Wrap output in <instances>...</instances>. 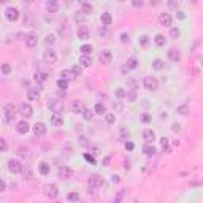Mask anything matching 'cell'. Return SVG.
<instances>
[{
    "label": "cell",
    "mask_w": 203,
    "mask_h": 203,
    "mask_svg": "<svg viewBox=\"0 0 203 203\" xmlns=\"http://www.w3.org/2000/svg\"><path fill=\"white\" fill-rule=\"evenodd\" d=\"M121 41H128V33H121Z\"/></svg>",
    "instance_id": "6f0895ef"
},
{
    "label": "cell",
    "mask_w": 203,
    "mask_h": 203,
    "mask_svg": "<svg viewBox=\"0 0 203 203\" xmlns=\"http://www.w3.org/2000/svg\"><path fill=\"white\" fill-rule=\"evenodd\" d=\"M143 86H144L146 90H155L159 87V82H157V79H155L154 76H144Z\"/></svg>",
    "instance_id": "3957f363"
},
{
    "label": "cell",
    "mask_w": 203,
    "mask_h": 203,
    "mask_svg": "<svg viewBox=\"0 0 203 203\" xmlns=\"http://www.w3.org/2000/svg\"><path fill=\"white\" fill-rule=\"evenodd\" d=\"M38 170H40V173H41V174H48L51 168H49V165L46 163V162H41V163L38 165Z\"/></svg>",
    "instance_id": "1f68e13d"
},
{
    "label": "cell",
    "mask_w": 203,
    "mask_h": 203,
    "mask_svg": "<svg viewBox=\"0 0 203 203\" xmlns=\"http://www.w3.org/2000/svg\"><path fill=\"white\" fill-rule=\"evenodd\" d=\"M132 3H133V6H143L141 0H132Z\"/></svg>",
    "instance_id": "9f6ffc18"
},
{
    "label": "cell",
    "mask_w": 203,
    "mask_h": 203,
    "mask_svg": "<svg viewBox=\"0 0 203 203\" xmlns=\"http://www.w3.org/2000/svg\"><path fill=\"white\" fill-rule=\"evenodd\" d=\"M141 122H144V124L151 122V114H147V113H143V114H141Z\"/></svg>",
    "instance_id": "bcb514c9"
},
{
    "label": "cell",
    "mask_w": 203,
    "mask_h": 203,
    "mask_svg": "<svg viewBox=\"0 0 203 203\" xmlns=\"http://www.w3.org/2000/svg\"><path fill=\"white\" fill-rule=\"evenodd\" d=\"M116 97L117 98H124V97H127V92L122 87H119V89H116Z\"/></svg>",
    "instance_id": "f6af8a7d"
},
{
    "label": "cell",
    "mask_w": 203,
    "mask_h": 203,
    "mask_svg": "<svg viewBox=\"0 0 203 203\" xmlns=\"http://www.w3.org/2000/svg\"><path fill=\"white\" fill-rule=\"evenodd\" d=\"M86 19H87V14L82 13V11H78V13L75 14V21H76V22H84Z\"/></svg>",
    "instance_id": "e575fe53"
},
{
    "label": "cell",
    "mask_w": 203,
    "mask_h": 203,
    "mask_svg": "<svg viewBox=\"0 0 203 203\" xmlns=\"http://www.w3.org/2000/svg\"><path fill=\"white\" fill-rule=\"evenodd\" d=\"M44 41H46V44H54V43H56V36H54L52 33H49V35H46Z\"/></svg>",
    "instance_id": "7bdbcfd3"
},
{
    "label": "cell",
    "mask_w": 203,
    "mask_h": 203,
    "mask_svg": "<svg viewBox=\"0 0 203 203\" xmlns=\"http://www.w3.org/2000/svg\"><path fill=\"white\" fill-rule=\"evenodd\" d=\"M176 17H179V19H184V17H186V14H184V11H176Z\"/></svg>",
    "instance_id": "91938a15"
},
{
    "label": "cell",
    "mask_w": 203,
    "mask_h": 203,
    "mask_svg": "<svg viewBox=\"0 0 203 203\" xmlns=\"http://www.w3.org/2000/svg\"><path fill=\"white\" fill-rule=\"evenodd\" d=\"M33 133H35V136H43V135H46V125L43 122H36L33 125Z\"/></svg>",
    "instance_id": "9a60e30c"
},
{
    "label": "cell",
    "mask_w": 203,
    "mask_h": 203,
    "mask_svg": "<svg viewBox=\"0 0 203 203\" xmlns=\"http://www.w3.org/2000/svg\"><path fill=\"white\" fill-rule=\"evenodd\" d=\"M81 11L86 13V14H89L92 11V3H89V2H81Z\"/></svg>",
    "instance_id": "f546056e"
},
{
    "label": "cell",
    "mask_w": 203,
    "mask_h": 203,
    "mask_svg": "<svg viewBox=\"0 0 203 203\" xmlns=\"http://www.w3.org/2000/svg\"><path fill=\"white\" fill-rule=\"evenodd\" d=\"M92 116H94V114H92V111H90V109H89V108H84V111H82V117H84L86 121H90V119H92Z\"/></svg>",
    "instance_id": "60d3db41"
},
{
    "label": "cell",
    "mask_w": 203,
    "mask_h": 203,
    "mask_svg": "<svg viewBox=\"0 0 203 203\" xmlns=\"http://www.w3.org/2000/svg\"><path fill=\"white\" fill-rule=\"evenodd\" d=\"M51 124H52L54 127H60V125L63 124L62 116H60V114H51Z\"/></svg>",
    "instance_id": "603a6c76"
},
{
    "label": "cell",
    "mask_w": 203,
    "mask_h": 203,
    "mask_svg": "<svg viewBox=\"0 0 203 203\" xmlns=\"http://www.w3.org/2000/svg\"><path fill=\"white\" fill-rule=\"evenodd\" d=\"M19 155L21 157H27V155H29V151L24 149V147H19Z\"/></svg>",
    "instance_id": "f5cc1de1"
},
{
    "label": "cell",
    "mask_w": 203,
    "mask_h": 203,
    "mask_svg": "<svg viewBox=\"0 0 203 203\" xmlns=\"http://www.w3.org/2000/svg\"><path fill=\"white\" fill-rule=\"evenodd\" d=\"M11 71V65H10V63H2V73H3V75H8V73H10Z\"/></svg>",
    "instance_id": "ee69618b"
},
{
    "label": "cell",
    "mask_w": 203,
    "mask_h": 203,
    "mask_svg": "<svg viewBox=\"0 0 203 203\" xmlns=\"http://www.w3.org/2000/svg\"><path fill=\"white\" fill-rule=\"evenodd\" d=\"M79 51L84 54V56H90V52H92V46H90V44H82L81 48H79Z\"/></svg>",
    "instance_id": "d590c367"
},
{
    "label": "cell",
    "mask_w": 203,
    "mask_h": 203,
    "mask_svg": "<svg viewBox=\"0 0 203 203\" xmlns=\"http://www.w3.org/2000/svg\"><path fill=\"white\" fill-rule=\"evenodd\" d=\"M176 113H178V114H182V116H187V114H189V106H187V103L179 105V106L176 108Z\"/></svg>",
    "instance_id": "f1b7e54d"
},
{
    "label": "cell",
    "mask_w": 203,
    "mask_h": 203,
    "mask_svg": "<svg viewBox=\"0 0 203 203\" xmlns=\"http://www.w3.org/2000/svg\"><path fill=\"white\" fill-rule=\"evenodd\" d=\"M16 116V108L13 103H5L3 105V122L5 124H10L13 122V119Z\"/></svg>",
    "instance_id": "6da1fadb"
},
{
    "label": "cell",
    "mask_w": 203,
    "mask_h": 203,
    "mask_svg": "<svg viewBox=\"0 0 203 203\" xmlns=\"http://www.w3.org/2000/svg\"><path fill=\"white\" fill-rule=\"evenodd\" d=\"M138 67V60H136V57H130L127 60V68L128 70H133V68H136Z\"/></svg>",
    "instance_id": "4dcf8cb0"
},
{
    "label": "cell",
    "mask_w": 203,
    "mask_h": 203,
    "mask_svg": "<svg viewBox=\"0 0 203 203\" xmlns=\"http://www.w3.org/2000/svg\"><path fill=\"white\" fill-rule=\"evenodd\" d=\"M5 17L8 21H16L17 17H19V10L14 8V6H8L5 10Z\"/></svg>",
    "instance_id": "ba28073f"
},
{
    "label": "cell",
    "mask_w": 203,
    "mask_h": 203,
    "mask_svg": "<svg viewBox=\"0 0 203 203\" xmlns=\"http://www.w3.org/2000/svg\"><path fill=\"white\" fill-rule=\"evenodd\" d=\"M46 10H48L49 13H57L59 3L56 2V0H48V2H46Z\"/></svg>",
    "instance_id": "44dd1931"
},
{
    "label": "cell",
    "mask_w": 203,
    "mask_h": 203,
    "mask_svg": "<svg viewBox=\"0 0 203 203\" xmlns=\"http://www.w3.org/2000/svg\"><path fill=\"white\" fill-rule=\"evenodd\" d=\"M48 108L51 109L54 114H60L63 111V102L59 100V98H51L49 103H48Z\"/></svg>",
    "instance_id": "7a4b0ae2"
},
{
    "label": "cell",
    "mask_w": 203,
    "mask_h": 203,
    "mask_svg": "<svg viewBox=\"0 0 203 203\" xmlns=\"http://www.w3.org/2000/svg\"><path fill=\"white\" fill-rule=\"evenodd\" d=\"M159 22H160V25H163V27H171L173 17H171L170 13H160V14H159Z\"/></svg>",
    "instance_id": "7c38bea8"
},
{
    "label": "cell",
    "mask_w": 203,
    "mask_h": 203,
    "mask_svg": "<svg viewBox=\"0 0 203 203\" xmlns=\"http://www.w3.org/2000/svg\"><path fill=\"white\" fill-rule=\"evenodd\" d=\"M79 143L86 146V144H87V141H86V136H79Z\"/></svg>",
    "instance_id": "94428289"
},
{
    "label": "cell",
    "mask_w": 203,
    "mask_h": 203,
    "mask_svg": "<svg viewBox=\"0 0 203 203\" xmlns=\"http://www.w3.org/2000/svg\"><path fill=\"white\" fill-rule=\"evenodd\" d=\"M105 121H106L108 124H114V121H116L114 113H106V114H105Z\"/></svg>",
    "instance_id": "f35d334b"
},
{
    "label": "cell",
    "mask_w": 203,
    "mask_h": 203,
    "mask_svg": "<svg viewBox=\"0 0 203 203\" xmlns=\"http://www.w3.org/2000/svg\"><path fill=\"white\" fill-rule=\"evenodd\" d=\"M154 43L157 44V46H163L165 44V36L162 33H157V35L154 36Z\"/></svg>",
    "instance_id": "d6a6232c"
},
{
    "label": "cell",
    "mask_w": 203,
    "mask_h": 203,
    "mask_svg": "<svg viewBox=\"0 0 203 203\" xmlns=\"http://www.w3.org/2000/svg\"><path fill=\"white\" fill-rule=\"evenodd\" d=\"M79 63H81V67H90V65H92V59H90V56H84V54H81Z\"/></svg>",
    "instance_id": "484cf974"
},
{
    "label": "cell",
    "mask_w": 203,
    "mask_h": 203,
    "mask_svg": "<svg viewBox=\"0 0 203 203\" xmlns=\"http://www.w3.org/2000/svg\"><path fill=\"white\" fill-rule=\"evenodd\" d=\"M57 87L59 89H63V90H65V89H68V81H65V79H59L57 81Z\"/></svg>",
    "instance_id": "ab89813d"
},
{
    "label": "cell",
    "mask_w": 203,
    "mask_h": 203,
    "mask_svg": "<svg viewBox=\"0 0 203 203\" xmlns=\"http://www.w3.org/2000/svg\"><path fill=\"white\" fill-rule=\"evenodd\" d=\"M0 147H2V152H5V151H6L8 144H6V140H5V138H0Z\"/></svg>",
    "instance_id": "681fc988"
},
{
    "label": "cell",
    "mask_w": 203,
    "mask_h": 203,
    "mask_svg": "<svg viewBox=\"0 0 203 203\" xmlns=\"http://www.w3.org/2000/svg\"><path fill=\"white\" fill-rule=\"evenodd\" d=\"M113 181L114 182H119V176H113Z\"/></svg>",
    "instance_id": "e7e4bbea"
},
{
    "label": "cell",
    "mask_w": 203,
    "mask_h": 203,
    "mask_svg": "<svg viewBox=\"0 0 203 203\" xmlns=\"http://www.w3.org/2000/svg\"><path fill=\"white\" fill-rule=\"evenodd\" d=\"M152 67H154L155 70H162V68H163V62H162L160 59H155V60L152 62Z\"/></svg>",
    "instance_id": "b9f144b4"
},
{
    "label": "cell",
    "mask_w": 203,
    "mask_h": 203,
    "mask_svg": "<svg viewBox=\"0 0 203 203\" xmlns=\"http://www.w3.org/2000/svg\"><path fill=\"white\" fill-rule=\"evenodd\" d=\"M168 59H170V60H173V62H178V60L181 59V52H179L176 48L168 49Z\"/></svg>",
    "instance_id": "ffe728a7"
},
{
    "label": "cell",
    "mask_w": 203,
    "mask_h": 203,
    "mask_svg": "<svg viewBox=\"0 0 203 203\" xmlns=\"http://www.w3.org/2000/svg\"><path fill=\"white\" fill-rule=\"evenodd\" d=\"M57 173H59V178H62V179H70V178L73 176V170H71L70 167H65V165H63V167H60Z\"/></svg>",
    "instance_id": "4fadbf2b"
},
{
    "label": "cell",
    "mask_w": 203,
    "mask_h": 203,
    "mask_svg": "<svg viewBox=\"0 0 203 203\" xmlns=\"http://www.w3.org/2000/svg\"><path fill=\"white\" fill-rule=\"evenodd\" d=\"M71 70H73V73H75L76 76H81V73H82V67H79V65H75V67H73Z\"/></svg>",
    "instance_id": "7dc6e473"
},
{
    "label": "cell",
    "mask_w": 203,
    "mask_h": 203,
    "mask_svg": "<svg viewBox=\"0 0 203 203\" xmlns=\"http://www.w3.org/2000/svg\"><path fill=\"white\" fill-rule=\"evenodd\" d=\"M43 192H44V195L48 198H56L57 193H59V189H57L56 184H46V186L43 187Z\"/></svg>",
    "instance_id": "277c9868"
},
{
    "label": "cell",
    "mask_w": 203,
    "mask_h": 203,
    "mask_svg": "<svg viewBox=\"0 0 203 203\" xmlns=\"http://www.w3.org/2000/svg\"><path fill=\"white\" fill-rule=\"evenodd\" d=\"M171 130H173V132H181V124L174 122V124L171 125Z\"/></svg>",
    "instance_id": "816d5d0a"
},
{
    "label": "cell",
    "mask_w": 203,
    "mask_h": 203,
    "mask_svg": "<svg viewBox=\"0 0 203 203\" xmlns=\"http://www.w3.org/2000/svg\"><path fill=\"white\" fill-rule=\"evenodd\" d=\"M94 111L97 113V114H106V106H105V103H102V102H97L95 103V106H94Z\"/></svg>",
    "instance_id": "d4e9b609"
},
{
    "label": "cell",
    "mask_w": 203,
    "mask_h": 203,
    "mask_svg": "<svg viewBox=\"0 0 203 203\" xmlns=\"http://www.w3.org/2000/svg\"><path fill=\"white\" fill-rule=\"evenodd\" d=\"M100 21H102V24H103L105 27L106 25H109L113 22V16H111V13H108V11H103L100 14Z\"/></svg>",
    "instance_id": "ac0fdd59"
},
{
    "label": "cell",
    "mask_w": 203,
    "mask_h": 203,
    "mask_svg": "<svg viewBox=\"0 0 203 203\" xmlns=\"http://www.w3.org/2000/svg\"><path fill=\"white\" fill-rule=\"evenodd\" d=\"M143 152H144L146 155H154V154H155V147H154L152 144H149V143H146V144L143 146Z\"/></svg>",
    "instance_id": "4316f807"
},
{
    "label": "cell",
    "mask_w": 203,
    "mask_h": 203,
    "mask_svg": "<svg viewBox=\"0 0 203 203\" xmlns=\"http://www.w3.org/2000/svg\"><path fill=\"white\" fill-rule=\"evenodd\" d=\"M84 159H86V160H89L90 163H95V159H94V157H92V155H90V154H87V152L84 154Z\"/></svg>",
    "instance_id": "11a10c76"
},
{
    "label": "cell",
    "mask_w": 203,
    "mask_h": 203,
    "mask_svg": "<svg viewBox=\"0 0 203 203\" xmlns=\"http://www.w3.org/2000/svg\"><path fill=\"white\" fill-rule=\"evenodd\" d=\"M24 41H25V44L29 46V48H33V46L38 43V36H36L35 32H27L25 36H24Z\"/></svg>",
    "instance_id": "52a82bcc"
},
{
    "label": "cell",
    "mask_w": 203,
    "mask_h": 203,
    "mask_svg": "<svg viewBox=\"0 0 203 203\" xmlns=\"http://www.w3.org/2000/svg\"><path fill=\"white\" fill-rule=\"evenodd\" d=\"M133 147H135V144H133L132 141H127V143H125V149H127V151H133Z\"/></svg>",
    "instance_id": "db71d44e"
},
{
    "label": "cell",
    "mask_w": 203,
    "mask_h": 203,
    "mask_svg": "<svg viewBox=\"0 0 203 203\" xmlns=\"http://www.w3.org/2000/svg\"><path fill=\"white\" fill-rule=\"evenodd\" d=\"M98 60H100V63H103V65L111 63V60H113V52L109 51V49H103V51L98 54Z\"/></svg>",
    "instance_id": "5b68a950"
},
{
    "label": "cell",
    "mask_w": 203,
    "mask_h": 203,
    "mask_svg": "<svg viewBox=\"0 0 203 203\" xmlns=\"http://www.w3.org/2000/svg\"><path fill=\"white\" fill-rule=\"evenodd\" d=\"M71 111L76 113V114H79V113L84 111V105H82V102H79V100L73 102V103H71Z\"/></svg>",
    "instance_id": "d6986e66"
},
{
    "label": "cell",
    "mask_w": 203,
    "mask_h": 203,
    "mask_svg": "<svg viewBox=\"0 0 203 203\" xmlns=\"http://www.w3.org/2000/svg\"><path fill=\"white\" fill-rule=\"evenodd\" d=\"M43 60H44L46 63H56V60H57V54H56V51H52V49H46V51L43 52Z\"/></svg>",
    "instance_id": "9c48e42d"
},
{
    "label": "cell",
    "mask_w": 203,
    "mask_h": 203,
    "mask_svg": "<svg viewBox=\"0 0 203 203\" xmlns=\"http://www.w3.org/2000/svg\"><path fill=\"white\" fill-rule=\"evenodd\" d=\"M27 98H29V102H36L40 98V92L38 89H29L27 90Z\"/></svg>",
    "instance_id": "7402d4cb"
},
{
    "label": "cell",
    "mask_w": 203,
    "mask_h": 203,
    "mask_svg": "<svg viewBox=\"0 0 203 203\" xmlns=\"http://www.w3.org/2000/svg\"><path fill=\"white\" fill-rule=\"evenodd\" d=\"M67 198H68L70 201H73V203H76V201L79 200V193H78V192H70L68 195H67Z\"/></svg>",
    "instance_id": "74e56055"
},
{
    "label": "cell",
    "mask_w": 203,
    "mask_h": 203,
    "mask_svg": "<svg viewBox=\"0 0 203 203\" xmlns=\"http://www.w3.org/2000/svg\"><path fill=\"white\" fill-rule=\"evenodd\" d=\"M87 184H89L90 189H98V187H102V184H103V179H102L98 174H92L87 181Z\"/></svg>",
    "instance_id": "30bf717a"
},
{
    "label": "cell",
    "mask_w": 203,
    "mask_h": 203,
    "mask_svg": "<svg viewBox=\"0 0 203 203\" xmlns=\"http://www.w3.org/2000/svg\"><path fill=\"white\" fill-rule=\"evenodd\" d=\"M19 114L21 116H24V117H32L33 116V109H32V106L29 105V103H21L19 105Z\"/></svg>",
    "instance_id": "8fae6325"
},
{
    "label": "cell",
    "mask_w": 203,
    "mask_h": 203,
    "mask_svg": "<svg viewBox=\"0 0 203 203\" xmlns=\"http://www.w3.org/2000/svg\"><path fill=\"white\" fill-rule=\"evenodd\" d=\"M160 144H162V147H163V149H167L168 151V138H160Z\"/></svg>",
    "instance_id": "c3c4849f"
},
{
    "label": "cell",
    "mask_w": 203,
    "mask_h": 203,
    "mask_svg": "<svg viewBox=\"0 0 203 203\" xmlns=\"http://www.w3.org/2000/svg\"><path fill=\"white\" fill-rule=\"evenodd\" d=\"M76 33H78V38H81V40H87V38H89V27L84 25V24H81L78 29H76Z\"/></svg>",
    "instance_id": "5bb4252c"
},
{
    "label": "cell",
    "mask_w": 203,
    "mask_h": 203,
    "mask_svg": "<svg viewBox=\"0 0 203 203\" xmlns=\"http://www.w3.org/2000/svg\"><path fill=\"white\" fill-rule=\"evenodd\" d=\"M138 41H140V44L143 46V48H147V46H149V43H151V40H149V36H147V35H141Z\"/></svg>",
    "instance_id": "836d02e7"
},
{
    "label": "cell",
    "mask_w": 203,
    "mask_h": 203,
    "mask_svg": "<svg viewBox=\"0 0 203 203\" xmlns=\"http://www.w3.org/2000/svg\"><path fill=\"white\" fill-rule=\"evenodd\" d=\"M33 79L38 81V82H44L46 79H48V75H46V73H43V71H36L35 75H33Z\"/></svg>",
    "instance_id": "83f0119b"
},
{
    "label": "cell",
    "mask_w": 203,
    "mask_h": 203,
    "mask_svg": "<svg viewBox=\"0 0 203 203\" xmlns=\"http://www.w3.org/2000/svg\"><path fill=\"white\" fill-rule=\"evenodd\" d=\"M103 163H105V165H108V163H109V157H105V160H103Z\"/></svg>",
    "instance_id": "be15d7a7"
},
{
    "label": "cell",
    "mask_w": 203,
    "mask_h": 203,
    "mask_svg": "<svg viewBox=\"0 0 203 203\" xmlns=\"http://www.w3.org/2000/svg\"><path fill=\"white\" fill-rule=\"evenodd\" d=\"M60 76H62V79H65V81H70V79H73L76 75L73 73V70L70 68V70H62L60 71Z\"/></svg>",
    "instance_id": "cb8c5ba5"
},
{
    "label": "cell",
    "mask_w": 203,
    "mask_h": 203,
    "mask_svg": "<svg viewBox=\"0 0 203 203\" xmlns=\"http://www.w3.org/2000/svg\"><path fill=\"white\" fill-rule=\"evenodd\" d=\"M143 138H144V141L146 143H152L154 140H155V133H154V130H151V128H144L143 130Z\"/></svg>",
    "instance_id": "e0dca14e"
},
{
    "label": "cell",
    "mask_w": 203,
    "mask_h": 203,
    "mask_svg": "<svg viewBox=\"0 0 203 203\" xmlns=\"http://www.w3.org/2000/svg\"><path fill=\"white\" fill-rule=\"evenodd\" d=\"M0 190H2V192H5L6 190V182L2 179V182H0Z\"/></svg>",
    "instance_id": "680465c9"
},
{
    "label": "cell",
    "mask_w": 203,
    "mask_h": 203,
    "mask_svg": "<svg viewBox=\"0 0 203 203\" xmlns=\"http://www.w3.org/2000/svg\"><path fill=\"white\" fill-rule=\"evenodd\" d=\"M179 35H181V32H179L178 27H170V36L171 38L176 40V38H179Z\"/></svg>",
    "instance_id": "8d00e7d4"
},
{
    "label": "cell",
    "mask_w": 203,
    "mask_h": 203,
    "mask_svg": "<svg viewBox=\"0 0 203 203\" xmlns=\"http://www.w3.org/2000/svg\"><path fill=\"white\" fill-rule=\"evenodd\" d=\"M98 32H100V33H102V35H108V30H106V29H105V27H102V29H100V30H98Z\"/></svg>",
    "instance_id": "6125c7cd"
},
{
    "label": "cell",
    "mask_w": 203,
    "mask_h": 203,
    "mask_svg": "<svg viewBox=\"0 0 203 203\" xmlns=\"http://www.w3.org/2000/svg\"><path fill=\"white\" fill-rule=\"evenodd\" d=\"M122 197H124V190H119V192H117V197H116V200H114V203H121Z\"/></svg>",
    "instance_id": "f907efd6"
},
{
    "label": "cell",
    "mask_w": 203,
    "mask_h": 203,
    "mask_svg": "<svg viewBox=\"0 0 203 203\" xmlns=\"http://www.w3.org/2000/svg\"><path fill=\"white\" fill-rule=\"evenodd\" d=\"M29 128H30V125L27 124V121H19L16 124V130H17V133H21V135L27 133V132H29Z\"/></svg>",
    "instance_id": "2e32d148"
},
{
    "label": "cell",
    "mask_w": 203,
    "mask_h": 203,
    "mask_svg": "<svg viewBox=\"0 0 203 203\" xmlns=\"http://www.w3.org/2000/svg\"><path fill=\"white\" fill-rule=\"evenodd\" d=\"M24 168V165L17 160V159H11V160H8V170H10L11 173H21Z\"/></svg>",
    "instance_id": "8992f818"
}]
</instances>
